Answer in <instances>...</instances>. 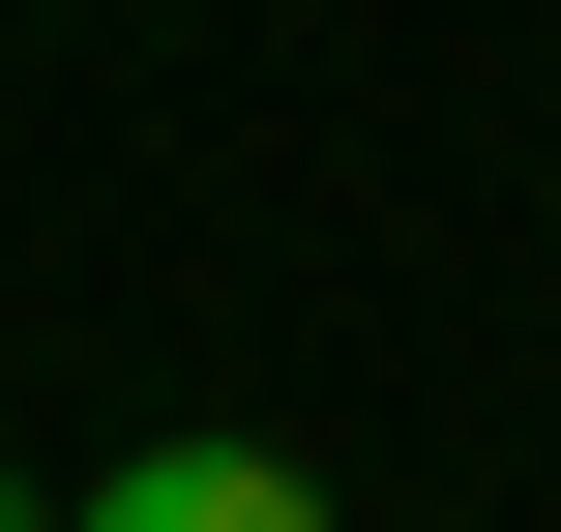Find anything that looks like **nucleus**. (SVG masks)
Instances as JSON below:
<instances>
[{
    "label": "nucleus",
    "instance_id": "nucleus-2",
    "mask_svg": "<svg viewBox=\"0 0 561 532\" xmlns=\"http://www.w3.org/2000/svg\"><path fill=\"white\" fill-rule=\"evenodd\" d=\"M0 532H59V503H30V474H0Z\"/></svg>",
    "mask_w": 561,
    "mask_h": 532
},
{
    "label": "nucleus",
    "instance_id": "nucleus-1",
    "mask_svg": "<svg viewBox=\"0 0 561 532\" xmlns=\"http://www.w3.org/2000/svg\"><path fill=\"white\" fill-rule=\"evenodd\" d=\"M59 532H355V503H325L296 444H118V474H89Z\"/></svg>",
    "mask_w": 561,
    "mask_h": 532
}]
</instances>
